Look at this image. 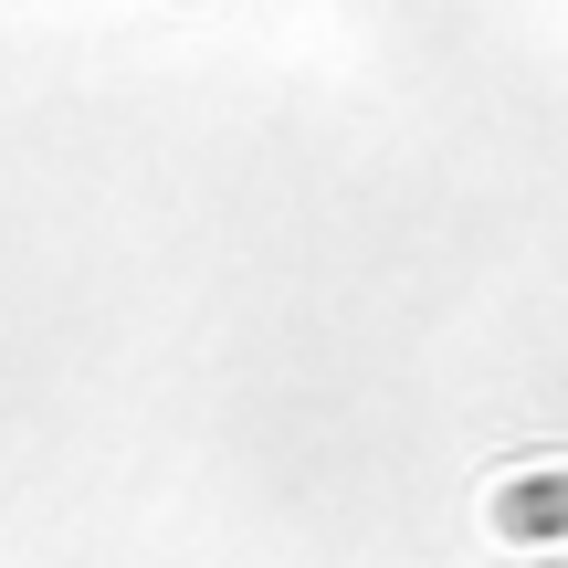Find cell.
Masks as SVG:
<instances>
[{
	"instance_id": "cell-1",
	"label": "cell",
	"mask_w": 568,
	"mask_h": 568,
	"mask_svg": "<svg viewBox=\"0 0 568 568\" xmlns=\"http://www.w3.org/2000/svg\"><path fill=\"white\" fill-rule=\"evenodd\" d=\"M495 537L506 548H558L568 537V464H527L495 485Z\"/></svg>"
}]
</instances>
